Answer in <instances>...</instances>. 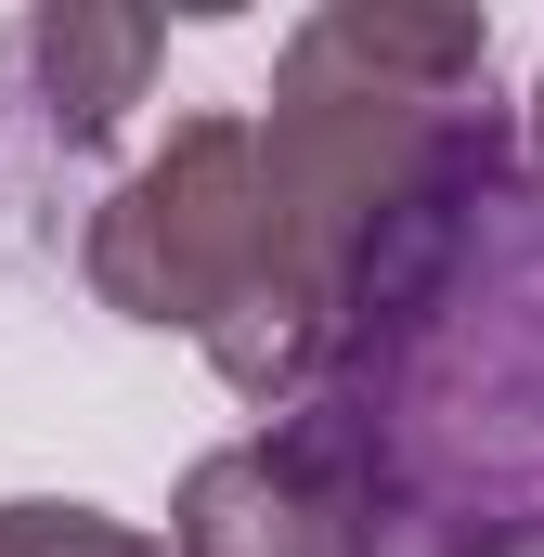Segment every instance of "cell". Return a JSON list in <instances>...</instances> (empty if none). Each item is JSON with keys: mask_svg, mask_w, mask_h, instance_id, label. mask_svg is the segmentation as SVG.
<instances>
[{"mask_svg": "<svg viewBox=\"0 0 544 557\" xmlns=\"http://www.w3.org/2000/svg\"><path fill=\"white\" fill-rule=\"evenodd\" d=\"M272 285V195L247 117H182L131 182L91 208V298L131 324L208 337L234 298Z\"/></svg>", "mask_w": 544, "mask_h": 557, "instance_id": "7a4b0ae2", "label": "cell"}, {"mask_svg": "<svg viewBox=\"0 0 544 557\" xmlns=\"http://www.w3.org/2000/svg\"><path fill=\"white\" fill-rule=\"evenodd\" d=\"M131 519H104V506H65V493H13L0 506V557H118Z\"/></svg>", "mask_w": 544, "mask_h": 557, "instance_id": "5b68a950", "label": "cell"}, {"mask_svg": "<svg viewBox=\"0 0 544 557\" xmlns=\"http://www.w3.org/2000/svg\"><path fill=\"white\" fill-rule=\"evenodd\" d=\"M169 557H390V480L337 403H298L182 467Z\"/></svg>", "mask_w": 544, "mask_h": 557, "instance_id": "3957f363", "label": "cell"}, {"mask_svg": "<svg viewBox=\"0 0 544 557\" xmlns=\"http://www.w3.org/2000/svg\"><path fill=\"white\" fill-rule=\"evenodd\" d=\"M118 557H169V545H156V532H118Z\"/></svg>", "mask_w": 544, "mask_h": 557, "instance_id": "52a82bcc", "label": "cell"}, {"mask_svg": "<svg viewBox=\"0 0 544 557\" xmlns=\"http://www.w3.org/2000/svg\"><path fill=\"white\" fill-rule=\"evenodd\" d=\"M156 52H169V26L131 13V0H52V13L26 26V65H39L65 143H104V131H118V117L143 104V78H156Z\"/></svg>", "mask_w": 544, "mask_h": 557, "instance_id": "277c9868", "label": "cell"}, {"mask_svg": "<svg viewBox=\"0 0 544 557\" xmlns=\"http://www.w3.org/2000/svg\"><path fill=\"white\" fill-rule=\"evenodd\" d=\"M532 156H544V78H532Z\"/></svg>", "mask_w": 544, "mask_h": 557, "instance_id": "ba28073f", "label": "cell"}, {"mask_svg": "<svg viewBox=\"0 0 544 557\" xmlns=\"http://www.w3.org/2000/svg\"><path fill=\"white\" fill-rule=\"evenodd\" d=\"M454 557H544V532H506V545H454Z\"/></svg>", "mask_w": 544, "mask_h": 557, "instance_id": "8992f818", "label": "cell"}, {"mask_svg": "<svg viewBox=\"0 0 544 557\" xmlns=\"http://www.w3.org/2000/svg\"><path fill=\"white\" fill-rule=\"evenodd\" d=\"M480 65H493V26L428 13V0H324L285 39L247 143L272 195V298H298L324 350H337V285L363 260V234L390 221L415 156L480 104Z\"/></svg>", "mask_w": 544, "mask_h": 557, "instance_id": "6da1fadb", "label": "cell"}]
</instances>
